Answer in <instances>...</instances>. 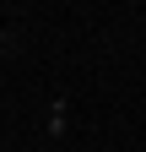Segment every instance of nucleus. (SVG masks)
I'll return each mask as SVG.
<instances>
[]
</instances>
